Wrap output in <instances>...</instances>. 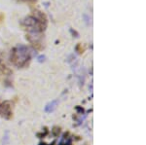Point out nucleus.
I'll return each mask as SVG.
<instances>
[{
	"label": "nucleus",
	"mask_w": 146,
	"mask_h": 145,
	"mask_svg": "<svg viewBox=\"0 0 146 145\" xmlns=\"http://www.w3.org/2000/svg\"><path fill=\"white\" fill-rule=\"evenodd\" d=\"M21 24L28 33H42L48 25V19L43 12L34 10L21 22Z\"/></svg>",
	"instance_id": "nucleus-1"
},
{
	"label": "nucleus",
	"mask_w": 146,
	"mask_h": 145,
	"mask_svg": "<svg viewBox=\"0 0 146 145\" xmlns=\"http://www.w3.org/2000/svg\"><path fill=\"white\" fill-rule=\"evenodd\" d=\"M31 60V51L27 46L17 45L11 50L10 60L15 66L19 68L27 66Z\"/></svg>",
	"instance_id": "nucleus-2"
},
{
	"label": "nucleus",
	"mask_w": 146,
	"mask_h": 145,
	"mask_svg": "<svg viewBox=\"0 0 146 145\" xmlns=\"http://www.w3.org/2000/svg\"><path fill=\"white\" fill-rule=\"evenodd\" d=\"M0 115L7 120L13 117V103L11 101L5 100L0 103Z\"/></svg>",
	"instance_id": "nucleus-3"
},
{
	"label": "nucleus",
	"mask_w": 146,
	"mask_h": 145,
	"mask_svg": "<svg viewBox=\"0 0 146 145\" xmlns=\"http://www.w3.org/2000/svg\"><path fill=\"white\" fill-rule=\"evenodd\" d=\"M27 40L32 44V46L37 50H41L43 48V37L41 33H28L27 35Z\"/></svg>",
	"instance_id": "nucleus-4"
},
{
	"label": "nucleus",
	"mask_w": 146,
	"mask_h": 145,
	"mask_svg": "<svg viewBox=\"0 0 146 145\" xmlns=\"http://www.w3.org/2000/svg\"><path fill=\"white\" fill-rule=\"evenodd\" d=\"M58 101L56 99L55 100H52V101H50L49 103L46 104L45 106V111L47 112V113H51V112L55 111L56 109V107H58Z\"/></svg>",
	"instance_id": "nucleus-5"
},
{
	"label": "nucleus",
	"mask_w": 146,
	"mask_h": 145,
	"mask_svg": "<svg viewBox=\"0 0 146 145\" xmlns=\"http://www.w3.org/2000/svg\"><path fill=\"white\" fill-rule=\"evenodd\" d=\"M0 74L1 75H11L12 74V70L4 64L1 58H0Z\"/></svg>",
	"instance_id": "nucleus-6"
},
{
	"label": "nucleus",
	"mask_w": 146,
	"mask_h": 145,
	"mask_svg": "<svg viewBox=\"0 0 146 145\" xmlns=\"http://www.w3.org/2000/svg\"><path fill=\"white\" fill-rule=\"evenodd\" d=\"M45 60H46V57L44 55H41V56H39V57L37 58V62H45Z\"/></svg>",
	"instance_id": "nucleus-7"
},
{
	"label": "nucleus",
	"mask_w": 146,
	"mask_h": 145,
	"mask_svg": "<svg viewBox=\"0 0 146 145\" xmlns=\"http://www.w3.org/2000/svg\"><path fill=\"white\" fill-rule=\"evenodd\" d=\"M70 33H71L74 37H79V33L76 31V30L73 29V28H70Z\"/></svg>",
	"instance_id": "nucleus-8"
},
{
	"label": "nucleus",
	"mask_w": 146,
	"mask_h": 145,
	"mask_svg": "<svg viewBox=\"0 0 146 145\" xmlns=\"http://www.w3.org/2000/svg\"><path fill=\"white\" fill-rule=\"evenodd\" d=\"M84 18H85V22H86V23L87 24H90V22H89V21H90V17H88V16L87 15H84Z\"/></svg>",
	"instance_id": "nucleus-9"
},
{
	"label": "nucleus",
	"mask_w": 146,
	"mask_h": 145,
	"mask_svg": "<svg viewBox=\"0 0 146 145\" xmlns=\"http://www.w3.org/2000/svg\"><path fill=\"white\" fill-rule=\"evenodd\" d=\"M20 2H28V3H34L36 2V0H18Z\"/></svg>",
	"instance_id": "nucleus-10"
},
{
	"label": "nucleus",
	"mask_w": 146,
	"mask_h": 145,
	"mask_svg": "<svg viewBox=\"0 0 146 145\" xmlns=\"http://www.w3.org/2000/svg\"><path fill=\"white\" fill-rule=\"evenodd\" d=\"M1 19H2V17H1V16H0V21H1Z\"/></svg>",
	"instance_id": "nucleus-11"
}]
</instances>
